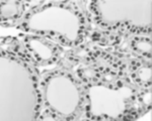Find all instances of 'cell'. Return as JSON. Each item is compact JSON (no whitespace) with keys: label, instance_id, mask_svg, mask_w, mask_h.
I'll return each mask as SVG.
<instances>
[{"label":"cell","instance_id":"7a4b0ae2","mask_svg":"<svg viewBox=\"0 0 152 121\" xmlns=\"http://www.w3.org/2000/svg\"><path fill=\"white\" fill-rule=\"evenodd\" d=\"M19 4L16 2H7V3H3L2 6L0 7V13L3 17L9 18L13 17L18 14Z\"/></svg>","mask_w":152,"mask_h":121},{"label":"cell","instance_id":"6da1fadb","mask_svg":"<svg viewBox=\"0 0 152 121\" xmlns=\"http://www.w3.org/2000/svg\"><path fill=\"white\" fill-rule=\"evenodd\" d=\"M31 48L41 60L50 59L52 55V50H50V48L47 47L45 43L40 42L39 40H31Z\"/></svg>","mask_w":152,"mask_h":121},{"label":"cell","instance_id":"3957f363","mask_svg":"<svg viewBox=\"0 0 152 121\" xmlns=\"http://www.w3.org/2000/svg\"><path fill=\"white\" fill-rule=\"evenodd\" d=\"M134 48L138 52L143 53V54H147V53H150L151 50V43L149 40H138L134 42Z\"/></svg>","mask_w":152,"mask_h":121}]
</instances>
